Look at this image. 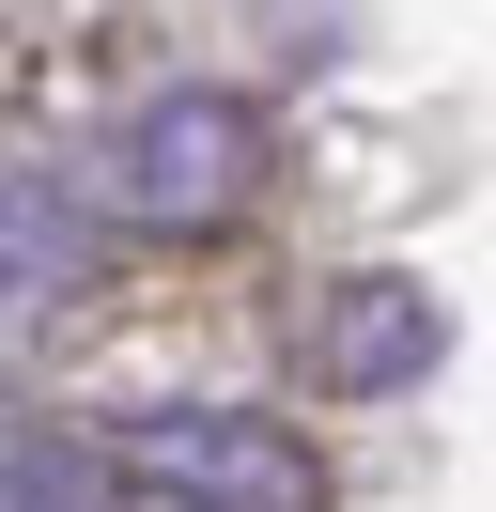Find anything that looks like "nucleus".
Returning a JSON list of instances; mask_svg holds the SVG:
<instances>
[{"label": "nucleus", "instance_id": "4", "mask_svg": "<svg viewBox=\"0 0 496 512\" xmlns=\"http://www.w3.org/2000/svg\"><path fill=\"white\" fill-rule=\"evenodd\" d=\"M62 202H78L62 171L16 187V326H47V311H62V264H93V233H62Z\"/></svg>", "mask_w": 496, "mask_h": 512}, {"label": "nucleus", "instance_id": "3", "mask_svg": "<svg viewBox=\"0 0 496 512\" xmlns=\"http://www.w3.org/2000/svg\"><path fill=\"white\" fill-rule=\"evenodd\" d=\"M434 357H450V311H434L419 280H341V295H310V388H326V404H388V388H419Z\"/></svg>", "mask_w": 496, "mask_h": 512}, {"label": "nucleus", "instance_id": "2", "mask_svg": "<svg viewBox=\"0 0 496 512\" xmlns=\"http://www.w3.org/2000/svg\"><path fill=\"white\" fill-rule=\"evenodd\" d=\"M109 466L124 497H171V512H326V450L248 404H155L109 435Z\"/></svg>", "mask_w": 496, "mask_h": 512}, {"label": "nucleus", "instance_id": "1", "mask_svg": "<svg viewBox=\"0 0 496 512\" xmlns=\"http://www.w3.org/2000/svg\"><path fill=\"white\" fill-rule=\"evenodd\" d=\"M93 202L140 233H217L264 202V109L233 94V78H171V94H140L109 140H93Z\"/></svg>", "mask_w": 496, "mask_h": 512}]
</instances>
